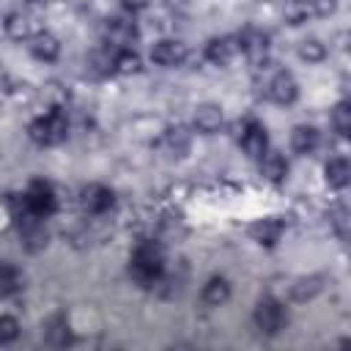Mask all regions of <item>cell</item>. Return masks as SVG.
<instances>
[{
	"label": "cell",
	"mask_w": 351,
	"mask_h": 351,
	"mask_svg": "<svg viewBox=\"0 0 351 351\" xmlns=\"http://www.w3.org/2000/svg\"><path fill=\"white\" fill-rule=\"evenodd\" d=\"M129 269H132L137 282H143V285L156 282L162 277V271H165V252H162V247L156 241H143L134 250Z\"/></svg>",
	"instance_id": "1"
},
{
	"label": "cell",
	"mask_w": 351,
	"mask_h": 351,
	"mask_svg": "<svg viewBox=\"0 0 351 351\" xmlns=\"http://www.w3.org/2000/svg\"><path fill=\"white\" fill-rule=\"evenodd\" d=\"M66 132H69V121L63 110H52L30 123V140L38 145H55L66 140Z\"/></svg>",
	"instance_id": "2"
},
{
	"label": "cell",
	"mask_w": 351,
	"mask_h": 351,
	"mask_svg": "<svg viewBox=\"0 0 351 351\" xmlns=\"http://www.w3.org/2000/svg\"><path fill=\"white\" fill-rule=\"evenodd\" d=\"M55 208V192L47 181H33L27 186V192L22 195V208L16 214H36V217H47Z\"/></svg>",
	"instance_id": "3"
},
{
	"label": "cell",
	"mask_w": 351,
	"mask_h": 351,
	"mask_svg": "<svg viewBox=\"0 0 351 351\" xmlns=\"http://www.w3.org/2000/svg\"><path fill=\"white\" fill-rule=\"evenodd\" d=\"M252 321L263 335H277L280 329H285L288 315H285V310H282V304L277 299H261L258 307H255Z\"/></svg>",
	"instance_id": "4"
},
{
	"label": "cell",
	"mask_w": 351,
	"mask_h": 351,
	"mask_svg": "<svg viewBox=\"0 0 351 351\" xmlns=\"http://www.w3.org/2000/svg\"><path fill=\"white\" fill-rule=\"evenodd\" d=\"M266 93H269V99L277 101V104H291V101H296V96H299V85H296V80H293L291 71H277V74L269 80Z\"/></svg>",
	"instance_id": "5"
},
{
	"label": "cell",
	"mask_w": 351,
	"mask_h": 351,
	"mask_svg": "<svg viewBox=\"0 0 351 351\" xmlns=\"http://www.w3.org/2000/svg\"><path fill=\"white\" fill-rule=\"evenodd\" d=\"M241 148H244V154L250 159H261L269 151V134H266V129L261 123L250 121L244 126V132H241Z\"/></svg>",
	"instance_id": "6"
},
{
	"label": "cell",
	"mask_w": 351,
	"mask_h": 351,
	"mask_svg": "<svg viewBox=\"0 0 351 351\" xmlns=\"http://www.w3.org/2000/svg\"><path fill=\"white\" fill-rule=\"evenodd\" d=\"M186 58V47L176 38H162L151 47V60L156 66H178Z\"/></svg>",
	"instance_id": "7"
},
{
	"label": "cell",
	"mask_w": 351,
	"mask_h": 351,
	"mask_svg": "<svg viewBox=\"0 0 351 351\" xmlns=\"http://www.w3.org/2000/svg\"><path fill=\"white\" fill-rule=\"evenodd\" d=\"M134 36H137L134 22L121 19V16L110 19V22H107V27H104V41H107L110 47H118V49H126V47L134 41Z\"/></svg>",
	"instance_id": "8"
},
{
	"label": "cell",
	"mask_w": 351,
	"mask_h": 351,
	"mask_svg": "<svg viewBox=\"0 0 351 351\" xmlns=\"http://www.w3.org/2000/svg\"><path fill=\"white\" fill-rule=\"evenodd\" d=\"M192 121H195V129H197V132L214 134V132L222 129L225 115H222V107H219V104L206 101V104H197V107H195V118H192Z\"/></svg>",
	"instance_id": "9"
},
{
	"label": "cell",
	"mask_w": 351,
	"mask_h": 351,
	"mask_svg": "<svg viewBox=\"0 0 351 351\" xmlns=\"http://www.w3.org/2000/svg\"><path fill=\"white\" fill-rule=\"evenodd\" d=\"M239 47L247 52V58H250L252 63H263L266 55H269V38H266V33L252 30V27L239 36Z\"/></svg>",
	"instance_id": "10"
},
{
	"label": "cell",
	"mask_w": 351,
	"mask_h": 351,
	"mask_svg": "<svg viewBox=\"0 0 351 351\" xmlns=\"http://www.w3.org/2000/svg\"><path fill=\"white\" fill-rule=\"evenodd\" d=\"M236 52H239V41L230 38V36H219V38H211V41L206 44V58H208L214 66H228Z\"/></svg>",
	"instance_id": "11"
},
{
	"label": "cell",
	"mask_w": 351,
	"mask_h": 351,
	"mask_svg": "<svg viewBox=\"0 0 351 351\" xmlns=\"http://www.w3.org/2000/svg\"><path fill=\"white\" fill-rule=\"evenodd\" d=\"M82 208L90 211V214H104L112 208V192L107 186H99V184H90L82 189Z\"/></svg>",
	"instance_id": "12"
},
{
	"label": "cell",
	"mask_w": 351,
	"mask_h": 351,
	"mask_svg": "<svg viewBox=\"0 0 351 351\" xmlns=\"http://www.w3.org/2000/svg\"><path fill=\"white\" fill-rule=\"evenodd\" d=\"M261 173H263L266 181L280 184V181L285 178V173H288V162H285V156L277 154V151H266V154L261 156Z\"/></svg>",
	"instance_id": "13"
},
{
	"label": "cell",
	"mask_w": 351,
	"mask_h": 351,
	"mask_svg": "<svg viewBox=\"0 0 351 351\" xmlns=\"http://www.w3.org/2000/svg\"><path fill=\"white\" fill-rule=\"evenodd\" d=\"M44 340L49 346H69L71 343V329L63 315H52L44 321Z\"/></svg>",
	"instance_id": "14"
},
{
	"label": "cell",
	"mask_w": 351,
	"mask_h": 351,
	"mask_svg": "<svg viewBox=\"0 0 351 351\" xmlns=\"http://www.w3.org/2000/svg\"><path fill=\"white\" fill-rule=\"evenodd\" d=\"M324 288V277L321 274H310V277H299L291 285V299L293 302H310L313 296H318Z\"/></svg>",
	"instance_id": "15"
},
{
	"label": "cell",
	"mask_w": 351,
	"mask_h": 351,
	"mask_svg": "<svg viewBox=\"0 0 351 351\" xmlns=\"http://www.w3.org/2000/svg\"><path fill=\"white\" fill-rule=\"evenodd\" d=\"M203 302L208 304V307H219V304H225L228 299H230V282L225 280V277H211L206 285H203Z\"/></svg>",
	"instance_id": "16"
},
{
	"label": "cell",
	"mask_w": 351,
	"mask_h": 351,
	"mask_svg": "<svg viewBox=\"0 0 351 351\" xmlns=\"http://www.w3.org/2000/svg\"><path fill=\"white\" fill-rule=\"evenodd\" d=\"M5 33L11 36V38H16V41H22V38H33L36 36V25H33V19L27 16V14H8L5 16Z\"/></svg>",
	"instance_id": "17"
},
{
	"label": "cell",
	"mask_w": 351,
	"mask_h": 351,
	"mask_svg": "<svg viewBox=\"0 0 351 351\" xmlns=\"http://www.w3.org/2000/svg\"><path fill=\"white\" fill-rule=\"evenodd\" d=\"M30 52H33L38 60H55V58L60 55V44H58V38L49 36V33H36V36L30 38Z\"/></svg>",
	"instance_id": "18"
},
{
	"label": "cell",
	"mask_w": 351,
	"mask_h": 351,
	"mask_svg": "<svg viewBox=\"0 0 351 351\" xmlns=\"http://www.w3.org/2000/svg\"><path fill=\"white\" fill-rule=\"evenodd\" d=\"M162 145L170 156H184L189 151V132L184 126H170L162 137Z\"/></svg>",
	"instance_id": "19"
},
{
	"label": "cell",
	"mask_w": 351,
	"mask_h": 351,
	"mask_svg": "<svg viewBox=\"0 0 351 351\" xmlns=\"http://www.w3.org/2000/svg\"><path fill=\"white\" fill-rule=\"evenodd\" d=\"M252 236H255V241L271 247V244H277L280 236H282V222L274 219V217H269V219H258V222L252 225Z\"/></svg>",
	"instance_id": "20"
},
{
	"label": "cell",
	"mask_w": 351,
	"mask_h": 351,
	"mask_svg": "<svg viewBox=\"0 0 351 351\" xmlns=\"http://www.w3.org/2000/svg\"><path fill=\"white\" fill-rule=\"evenodd\" d=\"M22 282H25L22 271L14 263L0 261V296H11V293L22 291Z\"/></svg>",
	"instance_id": "21"
},
{
	"label": "cell",
	"mask_w": 351,
	"mask_h": 351,
	"mask_svg": "<svg viewBox=\"0 0 351 351\" xmlns=\"http://www.w3.org/2000/svg\"><path fill=\"white\" fill-rule=\"evenodd\" d=\"M291 145H293V151L296 154H310V151H315V145H318V129L315 126H296L293 132H291Z\"/></svg>",
	"instance_id": "22"
},
{
	"label": "cell",
	"mask_w": 351,
	"mask_h": 351,
	"mask_svg": "<svg viewBox=\"0 0 351 351\" xmlns=\"http://www.w3.org/2000/svg\"><path fill=\"white\" fill-rule=\"evenodd\" d=\"M348 162L343 159V156H335V159H329L326 162V167H324V176H326V184L329 186H346L348 184Z\"/></svg>",
	"instance_id": "23"
},
{
	"label": "cell",
	"mask_w": 351,
	"mask_h": 351,
	"mask_svg": "<svg viewBox=\"0 0 351 351\" xmlns=\"http://www.w3.org/2000/svg\"><path fill=\"white\" fill-rule=\"evenodd\" d=\"M285 22H291V25H302L307 16H313V11H310V0H291V3H285Z\"/></svg>",
	"instance_id": "24"
},
{
	"label": "cell",
	"mask_w": 351,
	"mask_h": 351,
	"mask_svg": "<svg viewBox=\"0 0 351 351\" xmlns=\"http://www.w3.org/2000/svg\"><path fill=\"white\" fill-rule=\"evenodd\" d=\"M299 58L307 63H318L326 58V47L318 38H304V41H299Z\"/></svg>",
	"instance_id": "25"
},
{
	"label": "cell",
	"mask_w": 351,
	"mask_h": 351,
	"mask_svg": "<svg viewBox=\"0 0 351 351\" xmlns=\"http://www.w3.org/2000/svg\"><path fill=\"white\" fill-rule=\"evenodd\" d=\"M332 126L337 134H348L351 132V107L348 101H337L332 110Z\"/></svg>",
	"instance_id": "26"
},
{
	"label": "cell",
	"mask_w": 351,
	"mask_h": 351,
	"mask_svg": "<svg viewBox=\"0 0 351 351\" xmlns=\"http://www.w3.org/2000/svg\"><path fill=\"white\" fill-rule=\"evenodd\" d=\"M90 69H93L96 74H110V71H115V52H110V49L93 52V55H90Z\"/></svg>",
	"instance_id": "27"
},
{
	"label": "cell",
	"mask_w": 351,
	"mask_h": 351,
	"mask_svg": "<svg viewBox=\"0 0 351 351\" xmlns=\"http://www.w3.org/2000/svg\"><path fill=\"white\" fill-rule=\"evenodd\" d=\"M115 71H121V74H134V71H140V58H137L134 52H129V49L115 52Z\"/></svg>",
	"instance_id": "28"
},
{
	"label": "cell",
	"mask_w": 351,
	"mask_h": 351,
	"mask_svg": "<svg viewBox=\"0 0 351 351\" xmlns=\"http://www.w3.org/2000/svg\"><path fill=\"white\" fill-rule=\"evenodd\" d=\"M19 337V321L14 315H0V346L14 343Z\"/></svg>",
	"instance_id": "29"
},
{
	"label": "cell",
	"mask_w": 351,
	"mask_h": 351,
	"mask_svg": "<svg viewBox=\"0 0 351 351\" xmlns=\"http://www.w3.org/2000/svg\"><path fill=\"white\" fill-rule=\"evenodd\" d=\"M335 8H337L335 0H310L313 16H329V14H335Z\"/></svg>",
	"instance_id": "30"
},
{
	"label": "cell",
	"mask_w": 351,
	"mask_h": 351,
	"mask_svg": "<svg viewBox=\"0 0 351 351\" xmlns=\"http://www.w3.org/2000/svg\"><path fill=\"white\" fill-rule=\"evenodd\" d=\"M332 225H335V230H337L340 236H346V230H348V211H346V206H337V208H335Z\"/></svg>",
	"instance_id": "31"
},
{
	"label": "cell",
	"mask_w": 351,
	"mask_h": 351,
	"mask_svg": "<svg viewBox=\"0 0 351 351\" xmlns=\"http://www.w3.org/2000/svg\"><path fill=\"white\" fill-rule=\"evenodd\" d=\"M165 5L173 8V11H186L189 8V0H165Z\"/></svg>",
	"instance_id": "32"
},
{
	"label": "cell",
	"mask_w": 351,
	"mask_h": 351,
	"mask_svg": "<svg viewBox=\"0 0 351 351\" xmlns=\"http://www.w3.org/2000/svg\"><path fill=\"white\" fill-rule=\"evenodd\" d=\"M121 3H123L129 11H140V8H145V5H148V0H121Z\"/></svg>",
	"instance_id": "33"
}]
</instances>
